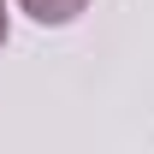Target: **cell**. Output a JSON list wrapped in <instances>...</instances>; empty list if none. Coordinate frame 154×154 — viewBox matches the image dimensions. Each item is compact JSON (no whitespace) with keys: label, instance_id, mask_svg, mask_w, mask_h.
I'll return each mask as SVG.
<instances>
[{"label":"cell","instance_id":"obj_1","mask_svg":"<svg viewBox=\"0 0 154 154\" xmlns=\"http://www.w3.org/2000/svg\"><path fill=\"white\" fill-rule=\"evenodd\" d=\"M18 6H24L36 24H71L77 12L89 6V0H18Z\"/></svg>","mask_w":154,"mask_h":154},{"label":"cell","instance_id":"obj_2","mask_svg":"<svg viewBox=\"0 0 154 154\" xmlns=\"http://www.w3.org/2000/svg\"><path fill=\"white\" fill-rule=\"evenodd\" d=\"M0 48H6V12H0Z\"/></svg>","mask_w":154,"mask_h":154}]
</instances>
